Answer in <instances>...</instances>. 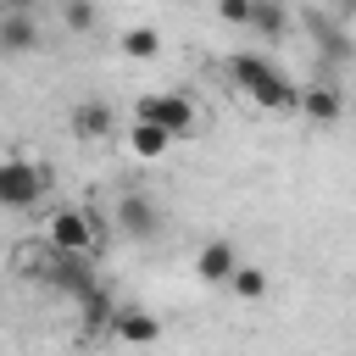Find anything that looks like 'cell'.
<instances>
[{
	"label": "cell",
	"instance_id": "cell-1",
	"mask_svg": "<svg viewBox=\"0 0 356 356\" xmlns=\"http://www.w3.org/2000/svg\"><path fill=\"white\" fill-rule=\"evenodd\" d=\"M228 78H234L256 106H267V111H300V89H295L289 72L273 67L267 56H250V50L228 56Z\"/></svg>",
	"mask_w": 356,
	"mask_h": 356
},
{
	"label": "cell",
	"instance_id": "cell-2",
	"mask_svg": "<svg viewBox=\"0 0 356 356\" xmlns=\"http://www.w3.org/2000/svg\"><path fill=\"white\" fill-rule=\"evenodd\" d=\"M22 261H28V273L33 278H50V289H61V295H72V300H83L100 278H95V267H89V256H72V250H56V245H28L22 250Z\"/></svg>",
	"mask_w": 356,
	"mask_h": 356
},
{
	"label": "cell",
	"instance_id": "cell-3",
	"mask_svg": "<svg viewBox=\"0 0 356 356\" xmlns=\"http://www.w3.org/2000/svg\"><path fill=\"white\" fill-rule=\"evenodd\" d=\"M134 117H139V122H156V128H161V134H172V139H189V134L200 128L195 100H189V95H178V89H167V95H145Z\"/></svg>",
	"mask_w": 356,
	"mask_h": 356
},
{
	"label": "cell",
	"instance_id": "cell-4",
	"mask_svg": "<svg viewBox=\"0 0 356 356\" xmlns=\"http://www.w3.org/2000/svg\"><path fill=\"white\" fill-rule=\"evenodd\" d=\"M44 234H50L56 250H72V256H95V245H100V222H95V211H78V206L50 211Z\"/></svg>",
	"mask_w": 356,
	"mask_h": 356
},
{
	"label": "cell",
	"instance_id": "cell-5",
	"mask_svg": "<svg viewBox=\"0 0 356 356\" xmlns=\"http://www.w3.org/2000/svg\"><path fill=\"white\" fill-rule=\"evenodd\" d=\"M44 184H50L44 167H33V161H22V156H6V161H0V206H11V211L39 206Z\"/></svg>",
	"mask_w": 356,
	"mask_h": 356
},
{
	"label": "cell",
	"instance_id": "cell-6",
	"mask_svg": "<svg viewBox=\"0 0 356 356\" xmlns=\"http://www.w3.org/2000/svg\"><path fill=\"white\" fill-rule=\"evenodd\" d=\"M111 217H117V228H122L128 239H156V228H161V211H156L150 195H122Z\"/></svg>",
	"mask_w": 356,
	"mask_h": 356
},
{
	"label": "cell",
	"instance_id": "cell-7",
	"mask_svg": "<svg viewBox=\"0 0 356 356\" xmlns=\"http://www.w3.org/2000/svg\"><path fill=\"white\" fill-rule=\"evenodd\" d=\"M234 267H239V250H234L228 239H206V245L195 250V278H200V284H228Z\"/></svg>",
	"mask_w": 356,
	"mask_h": 356
},
{
	"label": "cell",
	"instance_id": "cell-8",
	"mask_svg": "<svg viewBox=\"0 0 356 356\" xmlns=\"http://www.w3.org/2000/svg\"><path fill=\"white\" fill-rule=\"evenodd\" d=\"M111 334H117L122 345H156V339H161V323H156V312H145V306H117Z\"/></svg>",
	"mask_w": 356,
	"mask_h": 356
},
{
	"label": "cell",
	"instance_id": "cell-9",
	"mask_svg": "<svg viewBox=\"0 0 356 356\" xmlns=\"http://www.w3.org/2000/svg\"><path fill=\"white\" fill-rule=\"evenodd\" d=\"M0 50H6V56L39 50V22H33V11H0Z\"/></svg>",
	"mask_w": 356,
	"mask_h": 356
},
{
	"label": "cell",
	"instance_id": "cell-10",
	"mask_svg": "<svg viewBox=\"0 0 356 356\" xmlns=\"http://www.w3.org/2000/svg\"><path fill=\"white\" fill-rule=\"evenodd\" d=\"M67 122H72V134H78V139H106V134L117 128V117H111V106H106V100H78Z\"/></svg>",
	"mask_w": 356,
	"mask_h": 356
},
{
	"label": "cell",
	"instance_id": "cell-11",
	"mask_svg": "<svg viewBox=\"0 0 356 356\" xmlns=\"http://www.w3.org/2000/svg\"><path fill=\"white\" fill-rule=\"evenodd\" d=\"M339 111H345V95H339L334 83L300 89V117H312V122H339Z\"/></svg>",
	"mask_w": 356,
	"mask_h": 356
},
{
	"label": "cell",
	"instance_id": "cell-12",
	"mask_svg": "<svg viewBox=\"0 0 356 356\" xmlns=\"http://www.w3.org/2000/svg\"><path fill=\"white\" fill-rule=\"evenodd\" d=\"M78 312H83V334L95 339L100 328H111V317H117V300H111V289H106V284H95V289L78 300Z\"/></svg>",
	"mask_w": 356,
	"mask_h": 356
},
{
	"label": "cell",
	"instance_id": "cell-13",
	"mask_svg": "<svg viewBox=\"0 0 356 356\" xmlns=\"http://www.w3.org/2000/svg\"><path fill=\"white\" fill-rule=\"evenodd\" d=\"M128 145H134V156H145V161H156V156H167V145H172V134H161L156 122H139V117H134V134H128Z\"/></svg>",
	"mask_w": 356,
	"mask_h": 356
},
{
	"label": "cell",
	"instance_id": "cell-14",
	"mask_svg": "<svg viewBox=\"0 0 356 356\" xmlns=\"http://www.w3.org/2000/svg\"><path fill=\"white\" fill-rule=\"evenodd\" d=\"M228 289H234L239 300H261V295H267V267L239 261V267H234V278H228Z\"/></svg>",
	"mask_w": 356,
	"mask_h": 356
},
{
	"label": "cell",
	"instance_id": "cell-15",
	"mask_svg": "<svg viewBox=\"0 0 356 356\" xmlns=\"http://www.w3.org/2000/svg\"><path fill=\"white\" fill-rule=\"evenodd\" d=\"M117 44H122V56L150 61V56L161 50V33H156V28H122V39H117Z\"/></svg>",
	"mask_w": 356,
	"mask_h": 356
},
{
	"label": "cell",
	"instance_id": "cell-16",
	"mask_svg": "<svg viewBox=\"0 0 356 356\" xmlns=\"http://www.w3.org/2000/svg\"><path fill=\"white\" fill-rule=\"evenodd\" d=\"M250 28H256V33H267V39H284L289 17H284V6H278V0H256V11H250Z\"/></svg>",
	"mask_w": 356,
	"mask_h": 356
},
{
	"label": "cell",
	"instance_id": "cell-17",
	"mask_svg": "<svg viewBox=\"0 0 356 356\" xmlns=\"http://www.w3.org/2000/svg\"><path fill=\"white\" fill-rule=\"evenodd\" d=\"M61 17H67V28H72V33H89V28H95V6H89V0H67V6H61Z\"/></svg>",
	"mask_w": 356,
	"mask_h": 356
},
{
	"label": "cell",
	"instance_id": "cell-18",
	"mask_svg": "<svg viewBox=\"0 0 356 356\" xmlns=\"http://www.w3.org/2000/svg\"><path fill=\"white\" fill-rule=\"evenodd\" d=\"M250 11H256V0H217V17L234 28H250Z\"/></svg>",
	"mask_w": 356,
	"mask_h": 356
},
{
	"label": "cell",
	"instance_id": "cell-19",
	"mask_svg": "<svg viewBox=\"0 0 356 356\" xmlns=\"http://www.w3.org/2000/svg\"><path fill=\"white\" fill-rule=\"evenodd\" d=\"M39 0H0V11H33Z\"/></svg>",
	"mask_w": 356,
	"mask_h": 356
},
{
	"label": "cell",
	"instance_id": "cell-20",
	"mask_svg": "<svg viewBox=\"0 0 356 356\" xmlns=\"http://www.w3.org/2000/svg\"><path fill=\"white\" fill-rule=\"evenodd\" d=\"M345 6H356V0H345Z\"/></svg>",
	"mask_w": 356,
	"mask_h": 356
}]
</instances>
